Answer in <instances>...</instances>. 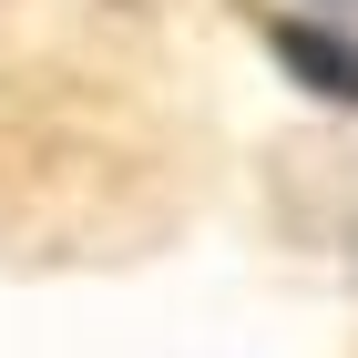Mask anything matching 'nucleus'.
<instances>
[{"label":"nucleus","mask_w":358,"mask_h":358,"mask_svg":"<svg viewBox=\"0 0 358 358\" xmlns=\"http://www.w3.org/2000/svg\"><path fill=\"white\" fill-rule=\"evenodd\" d=\"M266 41H276V62H287L317 103H358V41H348V31H328V21H276Z\"/></svg>","instance_id":"nucleus-1"}]
</instances>
